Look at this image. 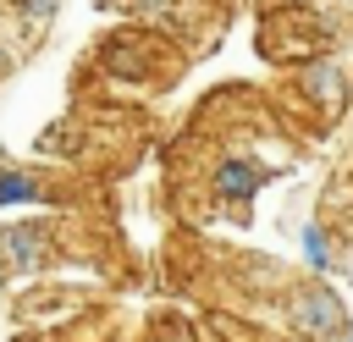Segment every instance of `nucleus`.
<instances>
[{"instance_id":"nucleus-1","label":"nucleus","mask_w":353,"mask_h":342,"mask_svg":"<svg viewBox=\"0 0 353 342\" xmlns=\"http://www.w3.org/2000/svg\"><path fill=\"white\" fill-rule=\"evenodd\" d=\"M287 325L298 342H347V309L325 281H298L287 292Z\"/></svg>"},{"instance_id":"nucleus-2","label":"nucleus","mask_w":353,"mask_h":342,"mask_svg":"<svg viewBox=\"0 0 353 342\" xmlns=\"http://www.w3.org/2000/svg\"><path fill=\"white\" fill-rule=\"evenodd\" d=\"M259 44H265L270 61H287V66L298 72V66H309V61L325 55V22H320L314 11L287 6V11H270V17H265Z\"/></svg>"},{"instance_id":"nucleus-3","label":"nucleus","mask_w":353,"mask_h":342,"mask_svg":"<svg viewBox=\"0 0 353 342\" xmlns=\"http://www.w3.org/2000/svg\"><path fill=\"white\" fill-rule=\"evenodd\" d=\"M55 248H61L55 221L22 215V221H6L0 226V270L6 276H39V270H50L55 265Z\"/></svg>"},{"instance_id":"nucleus-4","label":"nucleus","mask_w":353,"mask_h":342,"mask_svg":"<svg viewBox=\"0 0 353 342\" xmlns=\"http://www.w3.org/2000/svg\"><path fill=\"white\" fill-rule=\"evenodd\" d=\"M292 94L314 116H342L347 110V94H353V77H347V66L336 55H320V61H309V66L292 72Z\"/></svg>"},{"instance_id":"nucleus-5","label":"nucleus","mask_w":353,"mask_h":342,"mask_svg":"<svg viewBox=\"0 0 353 342\" xmlns=\"http://www.w3.org/2000/svg\"><path fill=\"white\" fill-rule=\"evenodd\" d=\"M265 165L254 160V154H221L215 165H210V193L221 199V204H243L248 210V199L265 188Z\"/></svg>"},{"instance_id":"nucleus-6","label":"nucleus","mask_w":353,"mask_h":342,"mask_svg":"<svg viewBox=\"0 0 353 342\" xmlns=\"http://www.w3.org/2000/svg\"><path fill=\"white\" fill-rule=\"evenodd\" d=\"M50 188L39 171H22V165H0V210H28V204H44Z\"/></svg>"},{"instance_id":"nucleus-7","label":"nucleus","mask_w":353,"mask_h":342,"mask_svg":"<svg viewBox=\"0 0 353 342\" xmlns=\"http://www.w3.org/2000/svg\"><path fill=\"white\" fill-rule=\"evenodd\" d=\"M298 248H303V265H309L314 276H331V270H336V243L325 237L320 221H303V226H298Z\"/></svg>"},{"instance_id":"nucleus-8","label":"nucleus","mask_w":353,"mask_h":342,"mask_svg":"<svg viewBox=\"0 0 353 342\" xmlns=\"http://www.w3.org/2000/svg\"><path fill=\"white\" fill-rule=\"evenodd\" d=\"M55 6H61V0H11V17H17V28H22V39H28V44L50 28Z\"/></svg>"},{"instance_id":"nucleus-9","label":"nucleus","mask_w":353,"mask_h":342,"mask_svg":"<svg viewBox=\"0 0 353 342\" xmlns=\"http://www.w3.org/2000/svg\"><path fill=\"white\" fill-rule=\"evenodd\" d=\"M281 342H298V336H281Z\"/></svg>"},{"instance_id":"nucleus-10","label":"nucleus","mask_w":353,"mask_h":342,"mask_svg":"<svg viewBox=\"0 0 353 342\" xmlns=\"http://www.w3.org/2000/svg\"><path fill=\"white\" fill-rule=\"evenodd\" d=\"M347 342H353V331H347Z\"/></svg>"}]
</instances>
